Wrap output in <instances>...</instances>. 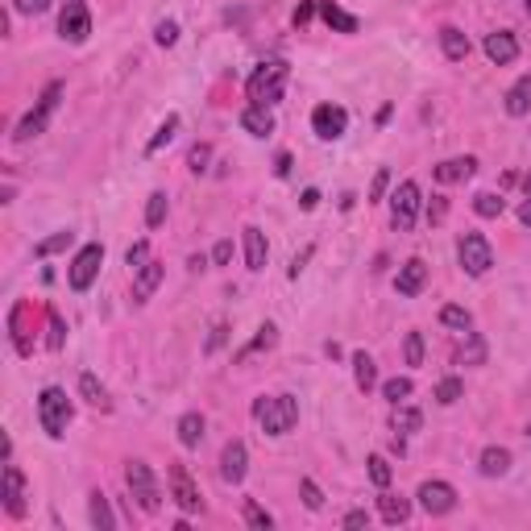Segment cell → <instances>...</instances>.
Instances as JSON below:
<instances>
[{"label": "cell", "mask_w": 531, "mask_h": 531, "mask_svg": "<svg viewBox=\"0 0 531 531\" xmlns=\"http://www.w3.org/2000/svg\"><path fill=\"white\" fill-rule=\"evenodd\" d=\"M254 419L262 436H286V432L299 424V403L295 395H270L254 403Z\"/></svg>", "instance_id": "6da1fadb"}, {"label": "cell", "mask_w": 531, "mask_h": 531, "mask_svg": "<svg viewBox=\"0 0 531 531\" xmlns=\"http://www.w3.org/2000/svg\"><path fill=\"white\" fill-rule=\"evenodd\" d=\"M286 79H291V67H286L283 59H266L246 83L249 104H266V108L278 104L283 100V92H286Z\"/></svg>", "instance_id": "7a4b0ae2"}, {"label": "cell", "mask_w": 531, "mask_h": 531, "mask_svg": "<svg viewBox=\"0 0 531 531\" xmlns=\"http://www.w3.org/2000/svg\"><path fill=\"white\" fill-rule=\"evenodd\" d=\"M38 424L51 440L67 436V424H71V398H67V390H59V387L42 390L38 395Z\"/></svg>", "instance_id": "3957f363"}, {"label": "cell", "mask_w": 531, "mask_h": 531, "mask_svg": "<svg viewBox=\"0 0 531 531\" xmlns=\"http://www.w3.org/2000/svg\"><path fill=\"white\" fill-rule=\"evenodd\" d=\"M59 100H62V83L54 79V83H46V92L38 96V104H33L30 113L21 116V125H17V142H30V137H38V133H46V125H51V116H54V108H59Z\"/></svg>", "instance_id": "277c9868"}, {"label": "cell", "mask_w": 531, "mask_h": 531, "mask_svg": "<svg viewBox=\"0 0 531 531\" xmlns=\"http://www.w3.org/2000/svg\"><path fill=\"white\" fill-rule=\"evenodd\" d=\"M125 486H129V494L137 498V507H142L145 515H158L163 494H158V481H154L145 461H129V465H125Z\"/></svg>", "instance_id": "5b68a950"}, {"label": "cell", "mask_w": 531, "mask_h": 531, "mask_svg": "<svg viewBox=\"0 0 531 531\" xmlns=\"http://www.w3.org/2000/svg\"><path fill=\"white\" fill-rule=\"evenodd\" d=\"M457 262H461V270L465 275H473V278H481L486 270L494 266V249H490V241L481 233H465L457 241Z\"/></svg>", "instance_id": "8992f818"}, {"label": "cell", "mask_w": 531, "mask_h": 531, "mask_svg": "<svg viewBox=\"0 0 531 531\" xmlns=\"http://www.w3.org/2000/svg\"><path fill=\"white\" fill-rule=\"evenodd\" d=\"M100 266H104V246L100 241H92V246H83L79 254H75L71 270H67V283H71V291H88V286L96 283V275H100Z\"/></svg>", "instance_id": "52a82bcc"}, {"label": "cell", "mask_w": 531, "mask_h": 531, "mask_svg": "<svg viewBox=\"0 0 531 531\" xmlns=\"http://www.w3.org/2000/svg\"><path fill=\"white\" fill-rule=\"evenodd\" d=\"M415 216H419V183H398V191L390 195V225L398 233H411L415 228Z\"/></svg>", "instance_id": "ba28073f"}, {"label": "cell", "mask_w": 531, "mask_h": 531, "mask_svg": "<svg viewBox=\"0 0 531 531\" xmlns=\"http://www.w3.org/2000/svg\"><path fill=\"white\" fill-rule=\"evenodd\" d=\"M171 498L179 502V511L183 515H195L200 507H204V498H200V486L191 481V470H187L183 461H171Z\"/></svg>", "instance_id": "9c48e42d"}, {"label": "cell", "mask_w": 531, "mask_h": 531, "mask_svg": "<svg viewBox=\"0 0 531 531\" xmlns=\"http://www.w3.org/2000/svg\"><path fill=\"white\" fill-rule=\"evenodd\" d=\"M59 33H62V42H71V46L88 42V33H92V13H88V5H83V0H67V5H62Z\"/></svg>", "instance_id": "30bf717a"}, {"label": "cell", "mask_w": 531, "mask_h": 531, "mask_svg": "<svg viewBox=\"0 0 531 531\" xmlns=\"http://www.w3.org/2000/svg\"><path fill=\"white\" fill-rule=\"evenodd\" d=\"M312 129H316L320 142H337V137H345V129H349V113L340 108V104H320L316 113H312Z\"/></svg>", "instance_id": "8fae6325"}, {"label": "cell", "mask_w": 531, "mask_h": 531, "mask_svg": "<svg viewBox=\"0 0 531 531\" xmlns=\"http://www.w3.org/2000/svg\"><path fill=\"white\" fill-rule=\"evenodd\" d=\"M415 498L428 515H449L452 507H457V490H452L449 481H424L415 490Z\"/></svg>", "instance_id": "7c38bea8"}, {"label": "cell", "mask_w": 531, "mask_h": 531, "mask_svg": "<svg viewBox=\"0 0 531 531\" xmlns=\"http://www.w3.org/2000/svg\"><path fill=\"white\" fill-rule=\"evenodd\" d=\"M5 511L13 519H25V473L13 461H5Z\"/></svg>", "instance_id": "4fadbf2b"}, {"label": "cell", "mask_w": 531, "mask_h": 531, "mask_svg": "<svg viewBox=\"0 0 531 531\" xmlns=\"http://www.w3.org/2000/svg\"><path fill=\"white\" fill-rule=\"evenodd\" d=\"M424 283H428V266H424V257H407V262L398 266L395 291H398L403 299H415L419 291H424Z\"/></svg>", "instance_id": "5bb4252c"}, {"label": "cell", "mask_w": 531, "mask_h": 531, "mask_svg": "<svg viewBox=\"0 0 531 531\" xmlns=\"http://www.w3.org/2000/svg\"><path fill=\"white\" fill-rule=\"evenodd\" d=\"M163 278H166V266L158 262V257H150V262L133 275V303H145V299H154V291L163 286Z\"/></svg>", "instance_id": "9a60e30c"}, {"label": "cell", "mask_w": 531, "mask_h": 531, "mask_svg": "<svg viewBox=\"0 0 531 531\" xmlns=\"http://www.w3.org/2000/svg\"><path fill=\"white\" fill-rule=\"evenodd\" d=\"M246 465H249V452L241 440H228L225 452H220V478L228 481V486H237V481L246 478Z\"/></svg>", "instance_id": "2e32d148"}, {"label": "cell", "mask_w": 531, "mask_h": 531, "mask_svg": "<svg viewBox=\"0 0 531 531\" xmlns=\"http://www.w3.org/2000/svg\"><path fill=\"white\" fill-rule=\"evenodd\" d=\"M486 59L498 62V67L515 62V59H519V38H515L511 30H494L490 38H486Z\"/></svg>", "instance_id": "e0dca14e"}, {"label": "cell", "mask_w": 531, "mask_h": 531, "mask_svg": "<svg viewBox=\"0 0 531 531\" xmlns=\"http://www.w3.org/2000/svg\"><path fill=\"white\" fill-rule=\"evenodd\" d=\"M316 9H320V17H324L337 33H358V30H361V21L353 17V13L340 9L337 0H316Z\"/></svg>", "instance_id": "ac0fdd59"}, {"label": "cell", "mask_w": 531, "mask_h": 531, "mask_svg": "<svg viewBox=\"0 0 531 531\" xmlns=\"http://www.w3.org/2000/svg\"><path fill=\"white\" fill-rule=\"evenodd\" d=\"M241 129L254 133V137H270L275 133V113L266 104H249L246 113H241Z\"/></svg>", "instance_id": "d6986e66"}, {"label": "cell", "mask_w": 531, "mask_h": 531, "mask_svg": "<svg viewBox=\"0 0 531 531\" xmlns=\"http://www.w3.org/2000/svg\"><path fill=\"white\" fill-rule=\"evenodd\" d=\"M478 470L486 473V478H507V473H511V449H498V444L481 449Z\"/></svg>", "instance_id": "ffe728a7"}, {"label": "cell", "mask_w": 531, "mask_h": 531, "mask_svg": "<svg viewBox=\"0 0 531 531\" xmlns=\"http://www.w3.org/2000/svg\"><path fill=\"white\" fill-rule=\"evenodd\" d=\"M473 171H478V158H470V154H465V158H449V163H440L436 166V179H440V183H465Z\"/></svg>", "instance_id": "44dd1931"}, {"label": "cell", "mask_w": 531, "mask_h": 531, "mask_svg": "<svg viewBox=\"0 0 531 531\" xmlns=\"http://www.w3.org/2000/svg\"><path fill=\"white\" fill-rule=\"evenodd\" d=\"M440 51H444V59H452V62L470 59V38H465L457 25H444V30H440Z\"/></svg>", "instance_id": "7402d4cb"}, {"label": "cell", "mask_w": 531, "mask_h": 531, "mask_svg": "<svg viewBox=\"0 0 531 531\" xmlns=\"http://www.w3.org/2000/svg\"><path fill=\"white\" fill-rule=\"evenodd\" d=\"M25 312H30V303H13L9 312V332H13V345H17L21 358H30V332H25Z\"/></svg>", "instance_id": "603a6c76"}, {"label": "cell", "mask_w": 531, "mask_h": 531, "mask_svg": "<svg viewBox=\"0 0 531 531\" xmlns=\"http://www.w3.org/2000/svg\"><path fill=\"white\" fill-rule=\"evenodd\" d=\"M266 257H270V246H266L262 228L249 225L246 228V266L249 270H266Z\"/></svg>", "instance_id": "cb8c5ba5"}, {"label": "cell", "mask_w": 531, "mask_h": 531, "mask_svg": "<svg viewBox=\"0 0 531 531\" xmlns=\"http://www.w3.org/2000/svg\"><path fill=\"white\" fill-rule=\"evenodd\" d=\"M378 515L390 523V527H398V523H407V519H411V502H407V498H398V494H387V490H382Z\"/></svg>", "instance_id": "d4e9b609"}, {"label": "cell", "mask_w": 531, "mask_h": 531, "mask_svg": "<svg viewBox=\"0 0 531 531\" xmlns=\"http://www.w3.org/2000/svg\"><path fill=\"white\" fill-rule=\"evenodd\" d=\"M507 116H527L531 113V75H523L519 83H515L511 92H507Z\"/></svg>", "instance_id": "484cf974"}, {"label": "cell", "mask_w": 531, "mask_h": 531, "mask_svg": "<svg viewBox=\"0 0 531 531\" xmlns=\"http://www.w3.org/2000/svg\"><path fill=\"white\" fill-rule=\"evenodd\" d=\"M79 395L88 398L96 411H113V398H108V390H104V382L96 378V374H79Z\"/></svg>", "instance_id": "4316f807"}, {"label": "cell", "mask_w": 531, "mask_h": 531, "mask_svg": "<svg viewBox=\"0 0 531 531\" xmlns=\"http://www.w3.org/2000/svg\"><path fill=\"white\" fill-rule=\"evenodd\" d=\"M204 415H200V411H187L183 419H179V444H183V449H195V444H200V440H204Z\"/></svg>", "instance_id": "83f0119b"}, {"label": "cell", "mask_w": 531, "mask_h": 531, "mask_svg": "<svg viewBox=\"0 0 531 531\" xmlns=\"http://www.w3.org/2000/svg\"><path fill=\"white\" fill-rule=\"evenodd\" d=\"M88 519H92V527H100V531L116 527V515H113V507H108V498H104L100 490H96L92 502H88Z\"/></svg>", "instance_id": "f1b7e54d"}, {"label": "cell", "mask_w": 531, "mask_h": 531, "mask_svg": "<svg viewBox=\"0 0 531 531\" xmlns=\"http://www.w3.org/2000/svg\"><path fill=\"white\" fill-rule=\"evenodd\" d=\"M353 378H358V390L378 387V369H374V358H369V353H353Z\"/></svg>", "instance_id": "f546056e"}, {"label": "cell", "mask_w": 531, "mask_h": 531, "mask_svg": "<svg viewBox=\"0 0 531 531\" xmlns=\"http://www.w3.org/2000/svg\"><path fill=\"white\" fill-rule=\"evenodd\" d=\"M275 340H278V328L270 324V320H266L262 328H257V337L249 340L246 349H241V353H237V361H246V358H254V353H262V349H275Z\"/></svg>", "instance_id": "4dcf8cb0"}, {"label": "cell", "mask_w": 531, "mask_h": 531, "mask_svg": "<svg viewBox=\"0 0 531 531\" xmlns=\"http://www.w3.org/2000/svg\"><path fill=\"white\" fill-rule=\"evenodd\" d=\"M419 424H424V415H419L415 407H407V403H398L395 419H390V428H395L398 436H411V432H419Z\"/></svg>", "instance_id": "1f68e13d"}, {"label": "cell", "mask_w": 531, "mask_h": 531, "mask_svg": "<svg viewBox=\"0 0 531 531\" xmlns=\"http://www.w3.org/2000/svg\"><path fill=\"white\" fill-rule=\"evenodd\" d=\"M174 133H179V113H171L163 125H158V133H154V137H150V145H145V154H158V150H163V145H171V142H174Z\"/></svg>", "instance_id": "d6a6232c"}, {"label": "cell", "mask_w": 531, "mask_h": 531, "mask_svg": "<svg viewBox=\"0 0 531 531\" xmlns=\"http://www.w3.org/2000/svg\"><path fill=\"white\" fill-rule=\"evenodd\" d=\"M440 324H444V328H457V332H470L473 316H470V312H465V307L449 303V307H440Z\"/></svg>", "instance_id": "836d02e7"}, {"label": "cell", "mask_w": 531, "mask_h": 531, "mask_svg": "<svg viewBox=\"0 0 531 531\" xmlns=\"http://www.w3.org/2000/svg\"><path fill=\"white\" fill-rule=\"evenodd\" d=\"M473 212L486 216V220L502 216V195H494V191H478V195H473Z\"/></svg>", "instance_id": "e575fe53"}, {"label": "cell", "mask_w": 531, "mask_h": 531, "mask_svg": "<svg viewBox=\"0 0 531 531\" xmlns=\"http://www.w3.org/2000/svg\"><path fill=\"white\" fill-rule=\"evenodd\" d=\"M481 361H486V345H481V337L470 332V345L457 349V366H481Z\"/></svg>", "instance_id": "d590c367"}, {"label": "cell", "mask_w": 531, "mask_h": 531, "mask_svg": "<svg viewBox=\"0 0 531 531\" xmlns=\"http://www.w3.org/2000/svg\"><path fill=\"white\" fill-rule=\"evenodd\" d=\"M411 378H390V382H382V395H387V403L390 407H398V403H407L411 398Z\"/></svg>", "instance_id": "8d00e7d4"}, {"label": "cell", "mask_w": 531, "mask_h": 531, "mask_svg": "<svg viewBox=\"0 0 531 531\" xmlns=\"http://www.w3.org/2000/svg\"><path fill=\"white\" fill-rule=\"evenodd\" d=\"M390 478H395V470H390V461L374 452V457H369V481H374L378 490H387V486H390Z\"/></svg>", "instance_id": "74e56055"}, {"label": "cell", "mask_w": 531, "mask_h": 531, "mask_svg": "<svg viewBox=\"0 0 531 531\" xmlns=\"http://www.w3.org/2000/svg\"><path fill=\"white\" fill-rule=\"evenodd\" d=\"M166 208H171V204H166V191H154L150 204H145V225H150V228L163 225V220H166Z\"/></svg>", "instance_id": "f35d334b"}, {"label": "cell", "mask_w": 531, "mask_h": 531, "mask_svg": "<svg viewBox=\"0 0 531 531\" xmlns=\"http://www.w3.org/2000/svg\"><path fill=\"white\" fill-rule=\"evenodd\" d=\"M246 527H257V531H270L275 527V519H270V511H262V507H257L254 498H246Z\"/></svg>", "instance_id": "ab89813d"}, {"label": "cell", "mask_w": 531, "mask_h": 531, "mask_svg": "<svg viewBox=\"0 0 531 531\" xmlns=\"http://www.w3.org/2000/svg\"><path fill=\"white\" fill-rule=\"evenodd\" d=\"M461 395H465V382H461V378H444L436 387V403H440V407H452Z\"/></svg>", "instance_id": "60d3db41"}, {"label": "cell", "mask_w": 531, "mask_h": 531, "mask_svg": "<svg viewBox=\"0 0 531 531\" xmlns=\"http://www.w3.org/2000/svg\"><path fill=\"white\" fill-rule=\"evenodd\" d=\"M208 163H212V145H208V142L191 145V154H187V166H191L195 174H204V171H208Z\"/></svg>", "instance_id": "b9f144b4"}, {"label": "cell", "mask_w": 531, "mask_h": 531, "mask_svg": "<svg viewBox=\"0 0 531 531\" xmlns=\"http://www.w3.org/2000/svg\"><path fill=\"white\" fill-rule=\"evenodd\" d=\"M71 241H75V233H54V237H46V241H42L33 254H38V257H51V254H59V249H67Z\"/></svg>", "instance_id": "7bdbcfd3"}, {"label": "cell", "mask_w": 531, "mask_h": 531, "mask_svg": "<svg viewBox=\"0 0 531 531\" xmlns=\"http://www.w3.org/2000/svg\"><path fill=\"white\" fill-rule=\"evenodd\" d=\"M403 353H407V366H424V337H419V332H407Z\"/></svg>", "instance_id": "ee69618b"}, {"label": "cell", "mask_w": 531, "mask_h": 531, "mask_svg": "<svg viewBox=\"0 0 531 531\" xmlns=\"http://www.w3.org/2000/svg\"><path fill=\"white\" fill-rule=\"evenodd\" d=\"M154 42H158V46H174V42H179V21H158V25H154Z\"/></svg>", "instance_id": "f6af8a7d"}, {"label": "cell", "mask_w": 531, "mask_h": 531, "mask_svg": "<svg viewBox=\"0 0 531 531\" xmlns=\"http://www.w3.org/2000/svg\"><path fill=\"white\" fill-rule=\"evenodd\" d=\"M145 262H150V246H145V241H137V246H129V254H125V266H129L133 275H137V270H142Z\"/></svg>", "instance_id": "bcb514c9"}, {"label": "cell", "mask_w": 531, "mask_h": 531, "mask_svg": "<svg viewBox=\"0 0 531 531\" xmlns=\"http://www.w3.org/2000/svg\"><path fill=\"white\" fill-rule=\"evenodd\" d=\"M299 494H303V502L312 507V511H320V507H324V494H320V486H316L312 478H303V481H299Z\"/></svg>", "instance_id": "7dc6e473"}, {"label": "cell", "mask_w": 531, "mask_h": 531, "mask_svg": "<svg viewBox=\"0 0 531 531\" xmlns=\"http://www.w3.org/2000/svg\"><path fill=\"white\" fill-rule=\"evenodd\" d=\"M387 187H390V171H387V166H378L374 183H369V204H378L382 195H387Z\"/></svg>", "instance_id": "c3c4849f"}, {"label": "cell", "mask_w": 531, "mask_h": 531, "mask_svg": "<svg viewBox=\"0 0 531 531\" xmlns=\"http://www.w3.org/2000/svg\"><path fill=\"white\" fill-rule=\"evenodd\" d=\"M62 340H67V324H62L59 312H51V337H46V345H51V349H62Z\"/></svg>", "instance_id": "681fc988"}, {"label": "cell", "mask_w": 531, "mask_h": 531, "mask_svg": "<svg viewBox=\"0 0 531 531\" xmlns=\"http://www.w3.org/2000/svg\"><path fill=\"white\" fill-rule=\"evenodd\" d=\"M449 216V200L444 195H432V204H428V225H440Z\"/></svg>", "instance_id": "f907efd6"}, {"label": "cell", "mask_w": 531, "mask_h": 531, "mask_svg": "<svg viewBox=\"0 0 531 531\" xmlns=\"http://www.w3.org/2000/svg\"><path fill=\"white\" fill-rule=\"evenodd\" d=\"M13 9L25 13V17H38V13L51 9V0H13Z\"/></svg>", "instance_id": "816d5d0a"}, {"label": "cell", "mask_w": 531, "mask_h": 531, "mask_svg": "<svg viewBox=\"0 0 531 531\" xmlns=\"http://www.w3.org/2000/svg\"><path fill=\"white\" fill-rule=\"evenodd\" d=\"M225 332H228V324H225V320H216V324H212V337H208V353H216V349L225 345Z\"/></svg>", "instance_id": "f5cc1de1"}, {"label": "cell", "mask_w": 531, "mask_h": 531, "mask_svg": "<svg viewBox=\"0 0 531 531\" xmlns=\"http://www.w3.org/2000/svg\"><path fill=\"white\" fill-rule=\"evenodd\" d=\"M212 262H216V266L233 262V241H216V249H212Z\"/></svg>", "instance_id": "db71d44e"}, {"label": "cell", "mask_w": 531, "mask_h": 531, "mask_svg": "<svg viewBox=\"0 0 531 531\" xmlns=\"http://www.w3.org/2000/svg\"><path fill=\"white\" fill-rule=\"evenodd\" d=\"M316 204H320V191H316V187H307V191L299 195V208H303V212H312Z\"/></svg>", "instance_id": "11a10c76"}, {"label": "cell", "mask_w": 531, "mask_h": 531, "mask_svg": "<svg viewBox=\"0 0 531 531\" xmlns=\"http://www.w3.org/2000/svg\"><path fill=\"white\" fill-rule=\"evenodd\" d=\"M312 13H316V0L299 5V9H295V25H307V21H312Z\"/></svg>", "instance_id": "9f6ffc18"}, {"label": "cell", "mask_w": 531, "mask_h": 531, "mask_svg": "<svg viewBox=\"0 0 531 531\" xmlns=\"http://www.w3.org/2000/svg\"><path fill=\"white\" fill-rule=\"evenodd\" d=\"M307 257H312V246L303 249V254H295V262H291V278H299L303 275V266H307Z\"/></svg>", "instance_id": "6f0895ef"}, {"label": "cell", "mask_w": 531, "mask_h": 531, "mask_svg": "<svg viewBox=\"0 0 531 531\" xmlns=\"http://www.w3.org/2000/svg\"><path fill=\"white\" fill-rule=\"evenodd\" d=\"M275 174H278V179H286V174H291V154H278V158H275Z\"/></svg>", "instance_id": "680465c9"}, {"label": "cell", "mask_w": 531, "mask_h": 531, "mask_svg": "<svg viewBox=\"0 0 531 531\" xmlns=\"http://www.w3.org/2000/svg\"><path fill=\"white\" fill-rule=\"evenodd\" d=\"M366 523H369L366 511H349V515H345V527H366Z\"/></svg>", "instance_id": "91938a15"}, {"label": "cell", "mask_w": 531, "mask_h": 531, "mask_svg": "<svg viewBox=\"0 0 531 531\" xmlns=\"http://www.w3.org/2000/svg\"><path fill=\"white\" fill-rule=\"evenodd\" d=\"M519 220H523V225H527V228H531V195H527V204H523V208H519Z\"/></svg>", "instance_id": "94428289"}, {"label": "cell", "mask_w": 531, "mask_h": 531, "mask_svg": "<svg viewBox=\"0 0 531 531\" xmlns=\"http://www.w3.org/2000/svg\"><path fill=\"white\" fill-rule=\"evenodd\" d=\"M523 191H527V195H531V171H527V174H523Z\"/></svg>", "instance_id": "6125c7cd"}, {"label": "cell", "mask_w": 531, "mask_h": 531, "mask_svg": "<svg viewBox=\"0 0 531 531\" xmlns=\"http://www.w3.org/2000/svg\"><path fill=\"white\" fill-rule=\"evenodd\" d=\"M523 9H527V17H531V0H523Z\"/></svg>", "instance_id": "be15d7a7"}, {"label": "cell", "mask_w": 531, "mask_h": 531, "mask_svg": "<svg viewBox=\"0 0 531 531\" xmlns=\"http://www.w3.org/2000/svg\"><path fill=\"white\" fill-rule=\"evenodd\" d=\"M527 436H531V424H527Z\"/></svg>", "instance_id": "e7e4bbea"}]
</instances>
